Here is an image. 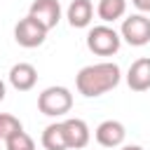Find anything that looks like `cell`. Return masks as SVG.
<instances>
[{
    "instance_id": "obj_1",
    "label": "cell",
    "mask_w": 150,
    "mask_h": 150,
    "mask_svg": "<svg viewBox=\"0 0 150 150\" xmlns=\"http://www.w3.org/2000/svg\"><path fill=\"white\" fill-rule=\"evenodd\" d=\"M120 66L112 61H101V63H91L84 66L77 75H75V87L82 96L87 98H96L108 94L110 89H115L120 84Z\"/></svg>"
},
{
    "instance_id": "obj_2",
    "label": "cell",
    "mask_w": 150,
    "mask_h": 150,
    "mask_svg": "<svg viewBox=\"0 0 150 150\" xmlns=\"http://www.w3.org/2000/svg\"><path fill=\"white\" fill-rule=\"evenodd\" d=\"M120 45H122V35L115 28H110L108 23L94 26L87 33V47L96 56H112V54H117Z\"/></svg>"
},
{
    "instance_id": "obj_3",
    "label": "cell",
    "mask_w": 150,
    "mask_h": 150,
    "mask_svg": "<svg viewBox=\"0 0 150 150\" xmlns=\"http://www.w3.org/2000/svg\"><path fill=\"white\" fill-rule=\"evenodd\" d=\"M38 108L47 117H63L73 108V94L66 87H47L38 96Z\"/></svg>"
},
{
    "instance_id": "obj_4",
    "label": "cell",
    "mask_w": 150,
    "mask_h": 150,
    "mask_svg": "<svg viewBox=\"0 0 150 150\" xmlns=\"http://www.w3.org/2000/svg\"><path fill=\"white\" fill-rule=\"evenodd\" d=\"M47 33H49V30H47L38 19H33L30 14H26L23 19H19V23L14 26V40H16V45H21V47H26V49L40 47V45L45 42Z\"/></svg>"
},
{
    "instance_id": "obj_5",
    "label": "cell",
    "mask_w": 150,
    "mask_h": 150,
    "mask_svg": "<svg viewBox=\"0 0 150 150\" xmlns=\"http://www.w3.org/2000/svg\"><path fill=\"white\" fill-rule=\"evenodd\" d=\"M120 35L131 47H145L150 42V19L145 14H131L122 21Z\"/></svg>"
},
{
    "instance_id": "obj_6",
    "label": "cell",
    "mask_w": 150,
    "mask_h": 150,
    "mask_svg": "<svg viewBox=\"0 0 150 150\" xmlns=\"http://www.w3.org/2000/svg\"><path fill=\"white\" fill-rule=\"evenodd\" d=\"M94 136H96V143L101 148H120L127 138V129L120 120H103L96 127Z\"/></svg>"
},
{
    "instance_id": "obj_7",
    "label": "cell",
    "mask_w": 150,
    "mask_h": 150,
    "mask_svg": "<svg viewBox=\"0 0 150 150\" xmlns=\"http://www.w3.org/2000/svg\"><path fill=\"white\" fill-rule=\"evenodd\" d=\"M28 14L33 19H38L47 30H52L61 21V5H59V0H33Z\"/></svg>"
},
{
    "instance_id": "obj_8",
    "label": "cell",
    "mask_w": 150,
    "mask_h": 150,
    "mask_svg": "<svg viewBox=\"0 0 150 150\" xmlns=\"http://www.w3.org/2000/svg\"><path fill=\"white\" fill-rule=\"evenodd\" d=\"M63 131H66L68 150H82V148H87L89 141H91V131H89L87 122L80 120V117H68V120H63Z\"/></svg>"
},
{
    "instance_id": "obj_9",
    "label": "cell",
    "mask_w": 150,
    "mask_h": 150,
    "mask_svg": "<svg viewBox=\"0 0 150 150\" xmlns=\"http://www.w3.org/2000/svg\"><path fill=\"white\" fill-rule=\"evenodd\" d=\"M38 82V70L33 63H26V61H19L9 68V84L16 89V91H30Z\"/></svg>"
},
{
    "instance_id": "obj_10",
    "label": "cell",
    "mask_w": 150,
    "mask_h": 150,
    "mask_svg": "<svg viewBox=\"0 0 150 150\" xmlns=\"http://www.w3.org/2000/svg\"><path fill=\"white\" fill-rule=\"evenodd\" d=\"M127 84L131 91H148L150 89V56L136 59L127 70Z\"/></svg>"
},
{
    "instance_id": "obj_11",
    "label": "cell",
    "mask_w": 150,
    "mask_h": 150,
    "mask_svg": "<svg viewBox=\"0 0 150 150\" xmlns=\"http://www.w3.org/2000/svg\"><path fill=\"white\" fill-rule=\"evenodd\" d=\"M66 19L73 28H87L94 19V5L91 0H73L66 9Z\"/></svg>"
},
{
    "instance_id": "obj_12",
    "label": "cell",
    "mask_w": 150,
    "mask_h": 150,
    "mask_svg": "<svg viewBox=\"0 0 150 150\" xmlns=\"http://www.w3.org/2000/svg\"><path fill=\"white\" fill-rule=\"evenodd\" d=\"M45 150H68V141H66V131H63V122H54L47 124L40 138Z\"/></svg>"
},
{
    "instance_id": "obj_13",
    "label": "cell",
    "mask_w": 150,
    "mask_h": 150,
    "mask_svg": "<svg viewBox=\"0 0 150 150\" xmlns=\"http://www.w3.org/2000/svg\"><path fill=\"white\" fill-rule=\"evenodd\" d=\"M96 14L103 23H112L127 14V0H98Z\"/></svg>"
},
{
    "instance_id": "obj_14",
    "label": "cell",
    "mask_w": 150,
    "mask_h": 150,
    "mask_svg": "<svg viewBox=\"0 0 150 150\" xmlns=\"http://www.w3.org/2000/svg\"><path fill=\"white\" fill-rule=\"evenodd\" d=\"M5 148H7V150H35V141L21 129V131L12 134V136L5 141Z\"/></svg>"
},
{
    "instance_id": "obj_15",
    "label": "cell",
    "mask_w": 150,
    "mask_h": 150,
    "mask_svg": "<svg viewBox=\"0 0 150 150\" xmlns=\"http://www.w3.org/2000/svg\"><path fill=\"white\" fill-rule=\"evenodd\" d=\"M21 129H23L21 122H19L14 115L0 112V141H7L12 134H16V131H21Z\"/></svg>"
},
{
    "instance_id": "obj_16",
    "label": "cell",
    "mask_w": 150,
    "mask_h": 150,
    "mask_svg": "<svg viewBox=\"0 0 150 150\" xmlns=\"http://www.w3.org/2000/svg\"><path fill=\"white\" fill-rule=\"evenodd\" d=\"M131 5L138 12H150V0H131Z\"/></svg>"
},
{
    "instance_id": "obj_17",
    "label": "cell",
    "mask_w": 150,
    "mask_h": 150,
    "mask_svg": "<svg viewBox=\"0 0 150 150\" xmlns=\"http://www.w3.org/2000/svg\"><path fill=\"white\" fill-rule=\"evenodd\" d=\"M120 150H143V148H141V145H122Z\"/></svg>"
},
{
    "instance_id": "obj_18",
    "label": "cell",
    "mask_w": 150,
    "mask_h": 150,
    "mask_svg": "<svg viewBox=\"0 0 150 150\" xmlns=\"http://www.w3.org/2000/svg\"><path fill=\"white\" fill-rule=\"evenodd\" d=\"M2 98H5V82L0 80V101H2Z\"/></svg>"
}]
</instances>
